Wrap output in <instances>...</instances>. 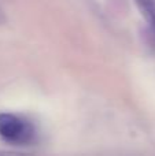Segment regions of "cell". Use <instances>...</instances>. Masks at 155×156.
<instances>
[{
  "label": "cell",
  "instance_id": "6da1fadb",
  "mask_svg": "<svg viewBox=\"0 0 155 156\" xmlns=\"http://www.w3.org/2000/svg\"><path fill=\"white\" fill-rule=\"evenodd\" d=\"M0 137L14 145H29L37 140V129L25 116L0 112Z\"/></svg>",
  "mask_w": 155,
  "mask_h": 156
},
{
  "label": "cell",
  "instance_id": "3957f363",
  "mask_svg": "<svg viewBox=\"0 0 155 156\" xmlns=\"http://www.w3.org/2000/svg\"><path fill=\"white\" fill-rule=\"evenodd\" d=\"M0 156H33L26 152H19V151H8V149H0Z\"/></svg>",
  "mask_w": 155,
  "mask_h": 156
},
{
  "label": "cell",
  "instance_id": "7a4b0ae2",
  "mask_svg": "<svg viewBox=\"0 0 155 156\" xmlns=\"http://www.w3.org/2000/svg\"><path fill=\"white\" fill-rule=\"evenodd\" d=\"M135 3L139 7L144 19L147 21L151 37L154 38L155 43V0H135Z\"/></svg>",
  "mask_w": 155,
  "mask_h": 156
}]
</instances>
